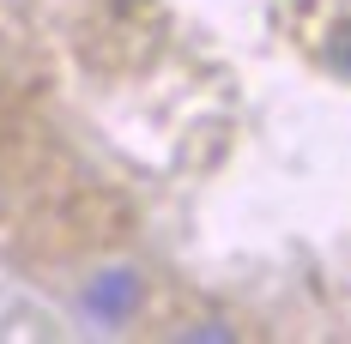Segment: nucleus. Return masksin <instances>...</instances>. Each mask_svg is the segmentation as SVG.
I'll return each mask as SVG.
<instances>
[{
  "label": "nucleus",
  "mask_w": 351,
  "mask_h": 344,
  "mask_svg": "<svg viewBox=\"0 0 351 344\" xmlns=\"http://www.w3.org/2000/svg\"><path fill=\"white\" fill-rule=\"evenodd\" d=\"M134 308H140V278L128 272V266L91 278V290H85V314H91V320L121 326V320H134Z\"/></svg>",
  "instance_id": "obj_1"
},
{
  "label": "nucleus",
  "mask_w": 351,
  "mask_h": 344,
  "mask_svg": "<svg viewBox=\"0 0 351 344\" xmlns=\"http://www.w3.org/2000/svg\"><path fill=\"white\" fill-rule=\"evenodd\" d=\"M327 61H333V67L351 79V18L339 25V31H333V42H327Z\"/></svg>",
  "instance_id": "obj_2"
}]
</instances>
